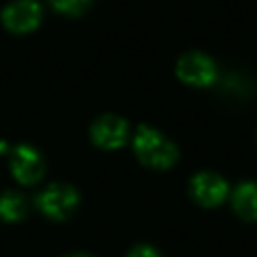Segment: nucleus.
<instances>
[{"instance_id": "f257e3e1", "label": "nucleus", "mask_w": 257, "mask_h": 257, "mask_svg": "<svg viewBox=\"0 0 257 257\" xmlns=\"http://www.w3.org/2000/svg\"><path fill=\"white\" fill-rule=\"evenodd\" d=\"M133 149L139 161L151 169H169L179 157V151L173 141H169L163 133L145 124L139 126L133 139Z\"/></svg>"}, {"instance_id": "f03ea898", "label": "nucleus", "mask_w": 257, "mask_h": 257, "mask_svg": "<svg viewBox=\"0 0 257 257\" xmlns=\"http://www.w3.org/2000/svg\"><path fill=\"white\" fill-rule=\"evenodd\" d=\"M78 191L70 185L64 183H54L50 187H46L38 197H36V207L54 221H64L68 219L76 207H78Z\"/></svg>"}, {"instance_id": "7ed1b4c3", "label": "nucleus", "mask_w": 257, "mask_h": 257, "mask_svg": "<svg viewBox=\"0 0 257 257\" xmlns=\"http://www.w3.org/2000/svg\"><path fill=\"white\" fill-rule=\"evenodd\" d=\"M177 76L185 84L203 88V86H211L217 80L219 70H217V64L207 54H203V52H187L177 62Z\"/></svg>"}, {"instance_id": "20e7f679", "label": "nucleus", "mask_w": 257, "mask_h": 257, "mask_svg": "<svg viewBox=\"0 0 257 257\" xmlns=\"http://www.w3.org/2000/svg\"><path fill=\"white\" fill-rule=\"evenodd\" d=\"M10 171L12 177L22 185H34L44 175V159L30 145H18L10 153Z\"/></svg>"}, {"instance_id": "39448f33", "label": "nucleus", "mask_w": 257, "mask_h": 257, "mask_svg": "<svg viewBox=\"0 0 257 257\" xmlns=\"http://www.w3.org/2000/svg\"><path fill=\"white\" fill-rule=\"evenodd\" d=\"M0 18L6 30L14 34H24V32L34 30L40 24L42 8L36 0H14L4 6Z\"/></svg>"}, {"instance_id": "423d86ee", "label": "nucleus", "mask_w": 257, "mask_h": 257, "mask_svg": "<svg viewBox=\"0 0 257 257\" xmlns=\"http://www.w3.org/2000/svg\"><path fill=\"white\" fill-rule=\"evenodd\" d=\"M227 193H229L227 181L213 171H201L191 179V197L203 207L221 205Z\"/></svg>"}, {"instance_id": "0eeeda50", "label": "nucleus", "mask_w": 257, "mask_h": 257, "mask_svg": "<svg viewBox=\"0 0 257 257\" xmlns=\"http://www.w3.org/2000/svg\"><path fill=\"white\" fill-rule=\"evenodd\" d=\"M90 139L100 149H118L128 141V122L114 114L96 118L90 126Z\"/></svg>"}, {"instance_id": "6e6552de", "label": "nucleus", "mask_w": 257, "mask_h": 257, "mask_svg": "<svg viewBox=\"0 0 257 257\" xmlns=\"http://www.w3.org/2000/svg\"><path fill=\"white\" fill-rule=\"evenodd\" d=\"M233 209L245 221H257V183H241L233 191Z\"/></svg>"}, {"instance_id": "1a4fd4ad", "label": "nucleus", "mask_w": 257, "mask_h": 257, "mask_svg": "<svg viewBox=\"0 0 257 257\" xmlns=\"http://www.w3.org/2000/svg\"><path fill=\"white\" fill-rule=\"evenodd\" d=\"M26 217V201L16 191H4L0 195V219L8 223L22 221Z\"/></svg>"}, {"instance_id": "9d476101", "label": "nucleus", "mask_w": 257, "mask_h": 257, "mask_svg": "<svg viewBox=\"0 0 257 257\" xmlns=\"http://www.w3.org/2000/svg\"><path fill=\"white\" fill-rule=\"evenodd\" d=\"M48 4L60 14L78 16L92 4V0H48Z\"/></svg>"}, {"instance_id": "9b49d317", "label": "nucleus", "mask_w": 257, "mask_h": 257, "mask_svg": "<svg viewBox=\"0 0 257 257\" xmlns=\"http://www.w3.org/2000/svg\"><path fill=\"white\" fill-rule=\"evenodd\" d=\"M126 257H161V255L153 247H149V245H139V247L131 249V253Z\"/></svg>"}, {"instance_id": "f8f14e48", "label": "nucleus", "mask_w": 257, "mask_h": 257, "mask_svg": "<svg viewBox=\"0 0 257 257\" xmlns=\"http://www.w3.org/2000/svg\"><path fill=\"white\" fill-rule=\"evenodd\" d=\"M68 257H90V255H84V253H74V255H68Z\"/></svg>"}]
</instances>
